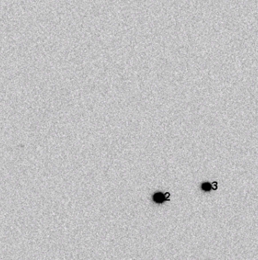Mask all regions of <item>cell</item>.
<instances>
[{
  "label": "cell",
  "instance_id": "1",
  "mask_svg": "<svg viewBox=\"0 0 258 260\" xmlns=\"http://www.w3.org/2000/svg\"><path fill=\"white\" fill-rule=\"evenodd\" d=\"M169 196L170 195L168 193L165 194L160 193V192H158V193H155L153 195V200L156 203H163L165 202V201L169 200Z\"/></svg>",
  "mask_w": 258,
  "mask_h": 260
}]
</instances>
